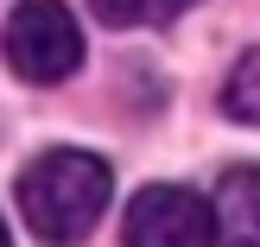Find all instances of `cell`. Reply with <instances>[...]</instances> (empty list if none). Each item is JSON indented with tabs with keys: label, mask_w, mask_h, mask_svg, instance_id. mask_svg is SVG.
Wrapping results in <instances>:
<instances>
[{
	"label": "cell",
	"mask_w": 260,
	"mask_h": 247,
	"mask_svg": "<svg viewBox=\"0 0 260 247\" xmlns=\"http://www.w3.org/2000/svg\"><path fill=\"white\" fill-rule=\"evenodd\" d=\"M108 197H114L108 159H95V152H83V146H51V152H38V159L25 165V178H19L25 228H32L38 241H51V247L83 241L89 228L102 222Z\"/></svg>",
	"instance_id": "cell-1"
},
{
	"label": "cell",
	"mask_w": 260,
	"mask_h": 247,
	"mask_svg": "<svg viewBox=\"0 0 260 247\" xmlns=\"http://www.w3.org/2000/svg\"><path fill=\"white\" fill-rule=\"evenodd\" d=\"M0 51H7L13 76H25V83H38V89L63 83V76H76V63H83L76 13L63 7V0H19L13 19H7V32H0Z\"/></svg>",
	"instance_id": "cell-2"
},
{
	"label": "cell",
	"mask_w": 260,
	"mask_h": 247,
	"mask_svg": "<svg viewBox=\"0 0 260 247\" xmlns=\"http://www.w3.org/2000/svg\"><path fill=\"white\" fill-rule=\"evenodd\" d=\"M121 247H216V209L184 184H146L127 203Z\"/></svg>",
	"instance_id": "cell-3"
},
{
	"label": "cell",
	"mask_w": 260,
	"mask_h": 247,
	"mask_svg": "<svg viewBox=\"0 0 260 247\" xmlns=\"http://www.w3.org/2000/svg\"><path fill=\"white\" fill-rule=\"evenodd\" d=\"M216 241L260 247V165H235L216 184Z\"/></svg>",
	"instance_id": "cell-4"
},
{
	"label": "cell",
	"mask_w": 260,
	"mask_h": 247,
	"mask_svg": "<svg viewBox=\"0 0 260 247\" xmlns=\"http://www.w3.org/2000/svg\"><path fill=\"white\" fill-rule=\"evenodd\" d=\"M102 25L114 32H140V25H172L178 13H190L197 0H89Z\"/></svg>",
	"instance_id": "cell-5"
},
{
	"label": "cell",
	"mask_w": 260,
	"mask_h": 247,
	"mask_svg": "<svg viewBox=\"0 0 260 247\" xmlns=\"http://www.w3.org/2000/svg\"><path fill=\"white\" fill-rule=\"evenodd\" d=\"M222 108H229V121L260 127V45L235 57V70H229V83H222Z\"/></svg>",
	"instance_id": "cell-6"
},
{
	"label": "cell",
	"mask_w": 260,
	"mask_h": 247,
	"mask_svg": "<svg viewBox=\"0 0 260 247\" xmlns=\"http://www.w3.org/2000/svg\"><path fill=\"white\" fill-rule=\"evenodd\" d=\"M0 247H13V235H7V222H0Z\"/></svg>",
	"instance_id": "cell-7"
}]
</instances>
